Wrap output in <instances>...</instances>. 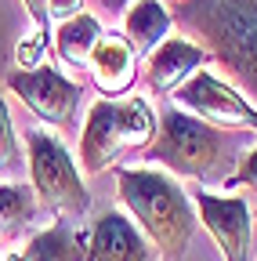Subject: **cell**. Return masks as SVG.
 I'll return each instance as SVG.
<instances>
[{
    "instance_id": "1",
    "label": "cell",
    "mask_w": 257,
    "mask_h": 261,
    "mask_svg": "<svg viewBox=\"0 0 257 261\" xmlns=\"http://www.w3.org/2000/svg\"><path fill=\"white\" fill-rule=\"evenodd\" d=\"M170 11L257 106V0H181Z\"/></svg>"
},
{
    "instance_id": "2",
    "label": "cell",
    "mask_w": 257,
    "mask_h": 261,
    "mask_svg": "<svg viewBox=\"0 0 257 261\" xmlns=\"http://www.w3.org/2000/svg\"><path fill=\"white\" fill-rule=\"evenodd\" d=\"M120 207L134 218L163 261H181L196 236V203L174 174L159 167H116Z\"/></svg>"
},
{
    "instance_id": "3",
    "label": "cell",
    "mask_w": 257,
    "mask_h": 261,
    "mask_svg": "<svg viewBox=\"0 0 257 261\" xmlns=\"http://www.w3.org/2000/svg\"><path fill=\"white\" fill-rule=\"evenodd\" d=\"M145 160L159 171L192 178L199 185H224L232 174L229 167L239 160V152L221 135V127H210L199 116L170 106L156 123V138L149 142Z\"/></svg>"
},
{
    "instance_id": "4",
    "label": "cell",
    "mask_w": 257,
    "mask_h": 261,
    "mask_svg": "<svg viewBox=\"0 0 257 261\" xmlns=\"http://www.w3.org/2000/svg\"><path fill=\"white\" fill-rule=\"evenodd\" d=\"M156 138V113L149 98L123 94V98H98L80 130V171L102 174L127 152H145Z\"/></svg>"
},
{
    "instance_id": "5",
    "label": "cell",
    "mask_w": 257,
    "mask_h": 261,
    "mask_svg": "<svg viewBox=\"0 0 257 261\" xmlns=\"http://www.w3.org/2000/svg\"><path fill=\"white\" fill-rule=\"evenodd\" d=\"M25 171L33 181L37 203L54 218H83L91 211V192L83 185L80 163L54 130H25Z\"/></svg>"
},
{
    "instance_id": "6",
    "label": "cell",
    "mask_w": 257,
    "mask_h": 261,
    "mask_svg": "<svg viewBox=\"0 0 257 261\" xmlns=\"http://www.w3.org/2000/svg\"><path fill=\"white\" fill-rule=\"evenodd\" d=\"M174 102L178 109L199 116L203 123L210 127H221V130H253L257 135V106L250 98L207 69H199L196 76H188L178 91H174Z\"/></svg>"
},
{
    "instance_id": "7",
    "label": "cell",
    "mask_w": 257,
    "mask_h": 261,
    "mask_svg": "<svg viewBox=\"0 0 257 261\" xmlns=\"http://www.w3.org/2000/svg\"><path fill=\"white\" fill-rule=\"evenodd\" d=\"M8 87L25 102L29 113L51 127H69L83 106V87L51 62L37 65V69H18L15 65L8 73Z\"/></svg>"
},
{
    "instance_id": "8",
    "label": "cell",
    "mask_w": 257,
    "mask_h": 261,
    "mask_svg": "<svg viewBox=\"0 0 257 261\" xmlns=\"http://www.w3.org/2000/svg\"><path fill=\"white\" fill-rule=\"evenodd\" d=\"M196 218L217 243L224 261H250V243H253V211L243 196H221L196 189L192 192Z\"/></svg>"
},
{
    "instance_id": "9",
    "label": "cell",
    "mask_w": 257,
    "mask_h": 261,
    "mask_svg": "<svg viewBox=\"0 0 257 261\" xmlns=\"http://www.w3.org/2000/svg\"><path fill=\"white\" fill-rule=\"evenodd\" d=\"M83 261H156V247L123 211H105L91 225Z\"/></svg>"
},
{
    "instance_id": "10",
    "label": "cell",
    "mask_w": 257,
    "mask_h": 261,
    "mask_svg": "<svg viewBox=\"0 0 257 261\" xmlns=\"http://www.w3.org/2000/svg\"><path fill=\"white\" fill-rule=\"evenodd\" d=\"M87 73L102 98H123L138 80V51L123 33H102L87 55Z\"/></svg>"
},
{
    "instance_id": "11",
    "label": "cell",
    "mask_w": 257,
    "mask_h": 261,
    "mask_svg": "<svg viewBox=\"0 0 257 261\" xmlns=\"http://www.w3.org/2000/svg\"><path fill=\"white\" fill-rule=\"evenodd\" d=\"M210 62L207 47H199L192 37H167L145 65V80L152 94H174L188 76H196L203 65Z\"/></svg>"
},
{
    "instance_id": "12",
    "label": "cell",
    "mask_w": 257,
    "mask_h": 261,
    "mask_svg": "<svg viewBox=\"0 0 257 261\" xmlns=\"http://www.w3.org/2000/svg\"><path fill=\"white\" fill-rule=\"evenodd\" d=\"M83 257H87V236L73 228V221L54 218V225L33 232L4 261H83Z\"/></svg>"
},
{
    "instance_id": "13",
    "label": "cell",
    "mask_w": 257,
    "mask_h": 261,
    "mask_svg": "<svg viewBox=\"0 0 257 261\" xmlns=\"http://www.w3.org/2000/svg\"><path fill=\"white\" fill-rule=\"evenodd\" d=\"M174 11L163 0H131L123 8V37L138 55H152L167 37H174Z\"/></svg>"
},
{
    "instance_id": "14",
    "label": "cell",
    "mask_w": 257,
    "mask_h": 261,
    "mask_svg": "<svg viewBox=\"0 0 257 261\" xmlns=\"http://www.w3.org/2000/svg\"><path fill=\"white\" fill-rule=\"evenodd\" d=\"M102 18L98 15H73V18H66V22H58V29H54V55H58V62L62 65H73V69H80V65H87V55H91V47L98 44V37H102Z\"/></svg>"
},
{
    "instance_id": "15",
    "label": "cell",
    "mask_w": 257,
    "mask_h": 261,
    "mask_svg": "<svg viewBox=\"0 0 257 261\" xmlns=\"http://www.w3.org/2000/svg\"><path fill=\"white\" fill-rule=\"evenodd\" d=\"M37 192L33 185L0 181V240H18L37 218Z\"/></svg>"
},
{
    "instance_id": "16",
    "label": "cell",
    "mask_w": 257,
    "mask_h": 261,
    "mask_svg": "<svg viewBox=\"0 0 257 261\" xmlns=\"http://www.w3.org/2000/svg\"><path fill=\"white\" fill-rule=\"evenodd\" d=\"M22 167H25V152H22V142L15 135L8 102H4V94H0V174H18Z\"/></svg>"
},
{
    "instance_id": "17",
    "label": "cell",
    "mask_w": 257,
    "mask_h": 261,
    "mask_svg": "<svg viewBox=\"0 0 257 261\" xmlns=\"http://www.w3.org/2000/svg\"><path fill=\"white\" fill-rule=\"evenodd\" d=\"M47 47H51L47 25H33L25 33V40L18 44V51H15V65H18V69H37V65H44Z\"/></svg>"
},
{
    "instance_id": "18",
    "label": "cell",
    "mask_w": 257,
    "mask_h": 261,
    "mask_svg": "<svg viewBox=\"0 0 257 261\" xmlns=\"http://www.w3.org/2000/svg\"><path fill=\"white\" fill-rule=\"evenodd\" d=\"M224 185H246V189H253L257 192V145L253 149H246V152H239V160H236V171L229 174V181Z\"/></svg>"
},
{
    "instance_id": "19",
    "label": "cell",
    "mask_w": 257,
    "mask_h": 261,
    "mask_svg": "<svg viewBox=\"0 0 257 261\" xmlns=\"http://www.w3.org/2000/svg\"><path fill=\"white\" fill-rule=\"evenodd\" d=\"M83 11V0H44V18L47 22H66Z\"/></svg>"
},
{
    "instance_id": "20",
    "label": "cell",
    "mask_w": 257,
    "mask_h": 261,
    "mask_svg": "<svg viewBox=\"0 0 257 261\" xmlns=\"http://www.w3.org/2000/svg\"><path fill=\"white\" fill-rule=\"evenodd\" d=\"M25 8H29V15L37 18V25H44L47 18H44V0H25Z\"/></svg>"
},
{
    "instance_id": "21",
    "label": "cell",
    "mask_w": 257,
    "mask_h": 261,
    "mask_svg": "<svg viewBox=\"0 0 257 261\" xmlns=\"http://www.w3.org/2000/svg\"><path fill=\"white\" fill-rule=\"evenodd\" d=\"M127 4H131V0H102V8H105L109 15H123Z\"/></svg>"
},
{
    "instance_id": "22",
    "label": "cell",
    "mask_w": 257,
    "mask_h": 261,
    "mask_svg": "<svg viewBox=\"0 0 257 261\" xmlns=\"http://www.w3.org/2000/svg\"><path fill=\"white\" fill-rule=\"evenodd\" d=\"M170 4H181V0H170Z\"/></svg>"
},
{
    "instance_id": "23",
    "label": "cell",
    "mask_w": 257,
    "mask_h": 261,
    "mask_svg": "<svg viewBox=\"0 0 257 261\" xmlns=\"http://www.w3.org/2000/svg\"><path fill=\"white\" fill-rule=\"evenodd\" d=\"M0 261H4V250H0Z\"/></svg>"
},
{
    "instance_id": "24",
    "label": "cell",
    "mask_w": 257,
    "mask_h": 261,
    "mask_svg": "<svg viewBox=\"0 0 257 261\" xmlns=\"http://www.w3.org/2000/svg\"><path fill=\"white\" fill-rule=\"evenodd\" d=\"M253 214H257V211H253Z\"/></svg>"
}]
</instances>
